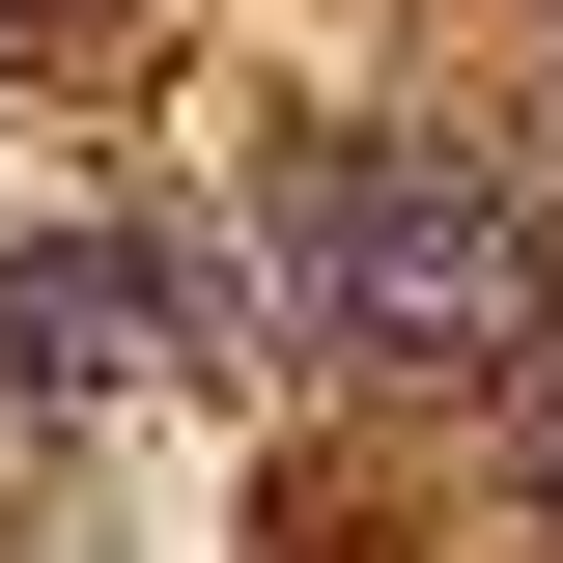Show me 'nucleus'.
I'll return each instance as SVG.
<instances>
[{"instance_id":"f257e3e1","label":"nucleus","mask_w":563,"mask_h":563,"mask_svg":"<svg viewBox=\"0 0 563 563\" xmlns=\"http://www.w3.org/2000/svg\"><path fill=\"white\" fill-rule=\"evenodd\" d=\"M310 282H339V339L395 366V395H507V366H563V254H536V198L507 169H339L310 198Z\"/></svg>"},{"instance_id":"f03ea898","label":"nucleus","mask_w":563,"mask_h":563,"mask_svg":"<svg viewBox=\"0 0 563 563\" xmlns=\"http://www.w3.org/2000/svg\"><path fill=\"white\" fill-rule=\"evenodd\" d=\"M0 395H57V422L198 395V282H169V254H113V225H29V254H0Z\"/></svg>"},{"instance_id":"7ed1b4c3","label":"nucleus","mask_w":563,"mask_h":563,"mask_svg":"<svg viewBox=\"0 0 563 563\" xmlns=\"http://www.w3.org/2000/svg\"><path fill=\"white\" fill-rule=\"evenodd\" d=\"M536 479H563V395H536Z\"/></svg>"}]
</instances>
